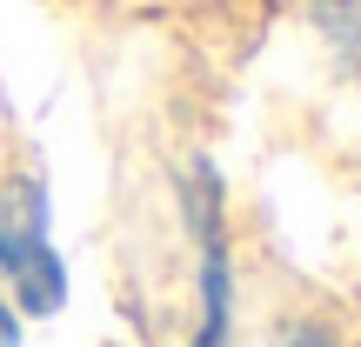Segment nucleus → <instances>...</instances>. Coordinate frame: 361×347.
Listing matches in <instances>:
<instances>
[{"label":"nucleus","mask_w":361,"mask_h":347,"mask_svg":"<svg viewBox=\"0 0 361 347\" xmlns=\"http://www.w3.org/2000/svg\"><path fill=\"white\" fill-rule=\"evenodd\" d=\"M0 274L13 281L27 314H54L67 301V267L47 241V194H40V180H20L13 194H0Z\"/></svg>","instance_id":"f257e3e1"},{"label":"nucleus","mask_w":361,"mask_h":347,"mask_svg":"<svg viewBox=\"0 0 361 347\" xmlns=\"http://www.w3.org/2000/svg\"><path fill=\"white\" fill-rule=\"evenodd\" d=\"M194 227H201V334L194 347H228L234 281H228V234H221V180L214 168H194Z\"/></svg>","instance_id":"f03ea898"},{"label":"nucleus","mask_w":361,"mask_h":347,"mask_svg":"<svg viewBox=\"0 0 361 347\" xmlns=\"http://www.w3.org/2000/svg\"><path fill=\"white\" fill-rule=\"evenodd\" d=\"M281 347H335V334H328V327H314V321H295Z\"/></svg>","instance_id":"7ed1b4c3"},{"label":"nucleus","mask_w":361,"mask_h":347,"mask_svg":"<svg viewBox=\"0 0 361 347\" xmlns=\"http://www.w3.org/2000/svg\"><path fill=\"white\" fill-rule=\"evenodd\" d=\"M0 347H20V327H13V314L0 308Z\"/></svg>","instance_id":"20e7f679"}]
</instances>
